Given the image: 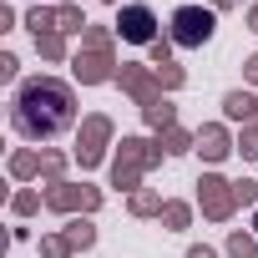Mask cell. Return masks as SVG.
Returning a JSON list of instances; mask_svg holds the SVG:
<instances>
[{
	"label": "cell",
	"mask_w": 258,
	"mask_h": 258,
	"mask_svg": "<svg viewBox=\"0 0 258 258\" xmlns=\"http://www.w3.org/2000/svg\"><path fill=\"white\" fill-rule=\"evenodd\" d=\"M152 71H157V81H162V91H177V86L187 81V71H182V66H172V61H167V66H152Z\"/></svg>",
	"instance_id": "4316f807"
},
{
	"label": "cell",
	"mask_w": 258,
	"mask_h": 258,
	"mask_svg": "<svg viewBox=\"0 0 258 258\" xmlns=\"http://www.w3.org/2000/svg\"><path fill=\"white\" fill-rule=\"evenodd\" d=\"M228 253H233V258H253V253H258V233L233 228V233H228Z\"/></svg>",
	"instance_id": "44dd1931"
},
{
	"label": "cell",
	"mask_w": 258,
	"mask_h": 258,
	"mask_svg": "<svg viewBox=\"0 0 258 258\" xmlns=\"http://www.w3.org/2000/svg\"><path fill=\"white\" fill-rule=\"evenodd\" d=\"M162 208H167V203H162L157 192H147V187L132 192V203H126V213H132V218H162Z\"/></svg>",
	"instance_id": "2e32d148"
},
{
	"label": "cell",
	"mask_w": 258,
	"mask_h": 258,
	"mask_svg": "<svg viewBox=\"0 0 258 258\" xmlns=\"http://www.w3.org/2000/svg\"><path fill=\"white\" fill-rule=\"evenodd\" d=\"M11 177L16 182H31V177H41V152H11Z\"/></svg>",
	"instance_id": "5bb4252c"
},
{
	"label": "cell",
	"mask_w": 258,
	"mask_h": 258,
	"mask_svg": "<svg viewBox=\"0 0 258 258\" xmlns=\"http://www.w3.org/2000/svg\"><path fill=\"white\" fill-rule=\"evenodd\" d=\"M147 51H152V66H167V61H172V41H167V36H157Z\"/></svg>",
	"instance_id": "f1b7e54d"
},
{
	"label": "cell",
	"mask_w": 258,
	"mask_h": 258,
	"mask_svg": "<svg viewBox=\"0 0 258 258\" xmlns=\"http://www.w3.org/2000/svg\"><path fill=\"white\" fill-rule=\"evenodd\" d=\"M71 71L81 86H101V81H116V51H76L71 56Z\"/></svg>",
	"instance_id": "9c48e42d"
},
{
	"label": "cell",
	"mask_w": 258,
	"mask_h": 258,
	"mask_svg": "<svg viewBox=\"0 0 258 258\" xmlns=\"http://www.w3.org/2000/svg\"><path fill=\"white\" fill-rule=\"evenodd\" d=\"M167 26H172V31H167V41H172V46H182V51H198V46H208V41H213L218 11H213V6H177Z\"/></svg>",
	"instance_id": "3957f363"
},
{
	"label": "cell",
	"mask_w": 258,
	"mask_h": 258,
	"mask_svg": "<svg viewBox=\"0 0 258 258\" xmlns=\"http://www.w3.org/2000/svg\"><path fill=\"white\" fill-rule=\"evenodd\" d=\"M111 36H116L111 26H86L81 31V51H111Z\"/></svg>",
	"instance_id": "ac0fdd59"
},
{
	"label": "cell",
	"mask_w": 258,
	"mask_h": 258,
	"mask_svg": "<svg viewBox=\"0 0 258 258\" xmlns=\"http://www.w3.org/2000/svg\"><path fill=\"white\" fill-rule=\"evenodd\" d=\"M41 203H46V192H36V187H21V192L11 198V213H16V218H31Z\"/></svg>",
	"instance_id": "ffe728a7"
},
{
	"label": "cell",
	"mask_w": 258,
	"mask_h": 258,
	"mask_svg": "<svg viewBox=\"0 0 258 258\" xmlns=\"http://www.w3.org/2000/svg\"><path fill=\"white\" fill-rule=\"evenodd\" d=\"M243 66H248V81H253V86H258V56H248V61H243Z\"/></svg>",
	"instance_id": "1f68e13d"
},
{
	"label": "cell",
	"mask_w": 258,
	"mask_h": 258,
	"mask_svg": "<svg viewBox=\"0 0 258 258\" xmlns=\"http://www.w3.org/2000/svg\"><path fill=\"white\" fill-rule=\"evenodd\" d=\"M223 116H228V121H243V126L258 121V96H253V91H228V96H223Z\"/></svg>",
	"instance_id": "8fae6325"
},
{
	"label": "cell",
	"mask_w": 258,
	"mask_h": 258,
	"mask_svg": "<svg viewBox=\"0 0 258 258\" xmlns=\"http://www.w3.org/2000/svg\"><path fill=\"white\" fill-rule=\"evenodd\" d=\"M157 147L167 157H182V152H198V132H187V126H167V132H157Z\"/></svg>",
	"instance_id": "7c38bea8"
},
{
	"label": "cell",
	"mask_w": 258,
	"mask_h": 258,
	"mask_svg": "<svg viewBox=\"0 0 258 258\" xmlns=\"http://www.w3.org/2000/svg\"><path fill=\"white\" fill-rule=\"evenodd\" d=\"M46 208L51 213H66V218H86V213H96L101 208V187H91V182H51L46 187Z\"/></svg>",
	"instance_id": "277c9868"
},
{
	"label": "cell",
	"mask_w": 258,
	"mask_h": 258,
	"mask_svg": "<svg viewBox=\"0 0 258 258\" xmlns=\"http://www.w3.org/2000/svg\"><path fill=\"white\" fill-rule=\"evenodd\" d=\"M198 208H203V218L228 223V218H233V208H238L233 182H228V177H218V172H203V177H198Z\"/></svg>",
	"instance_id": "8992f818"
},
{
	"label": "cell",
	"mask_w": 258,
	"mask_h": 258,
	"mask_svg": "<svg viewBox=\"0 0 258 258\" xmlns=\"http://www.w3.org/2000/svg\"><path fill=\"white\" fill-rule=\"evenodd\" d=\"M111 31H116L121 41H132V46H152V41H157V16L132 0V6H121V16L111 21Z\"/></svg>",
	"instance_id": "52a82bcc"
},
{
	"label": "cell",
	"mask_w": 258,
	"mask_h": 258,
	"mask_svg": "<svg viewBox=\"0 0 258 258\" xmlns=\"http://www.w3.org/2000/svg\"><path fill=\"white\" fill-rule=\"evenodd\" d=\"M61 233H66V243H71L76 253H86V248L96 243V228H91V218H71V223H66Z\"/></svg>",
	"instance_id": "9a60e30c"
},
{
	"label": "cell",
	"mask_w": 258,
	"mask_h": 258,
	"mask_svg": "<svg viewBox=\"0 0 258 258\" xmlns=\"http://www.w3.org/2000/svg\"><path fill=\"white\" fill-rule=\"evenodd\" d=\"M162 157H167V152H162L157 142H147V137H121V147H116V157H111V187L142 192V172L157 167Z\"/></svg>",
	"instance_id": "7a4b0ae2"
},
{
	"label": "cell",
	"mask_w": 258,
	"mask_h": 258,
	"mask_svg": "<svg viewBox=\"0 0 258 258\" xmlns=\"http://www.w3.org/2000/svg\"><path fill=\"white\" fill-rule=\"evenodd\" d=\"M111 116H101V111H91L86 121H81V137H76V162L81 167H101L106 162V147H111Z\"/></svg>",
	"instance_id": "5b68a950"
},
{
	"label": "cell",
	"mask_w": 258,
	"mask_h": 258,
	"mask_svg": "<svg viewBox=\"0 0 258 258\" xmlns=\"http://www.w3.org/2000/svg\"><path fill=\"white\" fill-rule=\"evenodd\" d=\"M61 172H66V152H41V177H46V187H51V182H66Z\"/></svg>",
	"instance_id": "603a6c76"
},
{
	"label": "cell",
	"mask_w": 258,
	"mask_h": 258,
	"mask_svg": "<svg viewBox=\"0 0 258 258\" xmlns=\"http://www.w3.org/2000/svg\"><path fill=\"white\" fill-rule=\"evenodd\" d=\"M16 71H21V61L11 51H0V81H16Z\"/></svg>",
	"instance_id": "f546056e"
},
{
	"label": "cell",
	"mask_w": 258,
	"mask_h": 258,
	"mask_svg": "<svg viewBox=\"0 0 258 258\" xmlns=\"http://www.w3.org/2000/svg\"><path fill=\"white\" fill-rule=\"evenodd\" d=\"M71 253H76V248L66 243V233H46V238H41V258H71Z\"/></svg>",
	"instance_id": "d4e9b609"
},
{
	"label": "cell",
	"mask_w": 258,
	"mask_h": 258,
	"mask_svg": "<svg viewBox=\"0 0 258 258\" xmlns=\"http://www.w3.org/2000/svg\"><path fill=\"white\" fill-rule=\"evenodd\" d=\"M238 152H243L248 162H258V121H248L243 132H238Z\"/></svg>",
	"instance_id": "484cf974"
},
{
	"label": "cell",
	"mask_w": 258,
	"mask_h": 258,
	"mask_svg": "<svg viewBox=\"0 0 258 258\" xmlns=\"http://www.w3.org/2000/svg\"><path fill=\"white\" fill-rule=\"evenodd\" d=\"M208 6H213V11H228V6H238V0H208Z\"/></svg>",
	"instance_id": "d6a6232c"
},
{
	"label": "cell",
	"mask_w": 258,
	"mask_h": 258,
	"mask_svg": "<svg viewBox=\"0 0 258 258\" xmlns=\"http://www.w3.org/2000/svg\"><path fill=\"white\" fill-rule=\"evenodd\" d=\"M86 26H91V21L81 16V6H56V31H61V36H81Z\"/></svg>",
	"instance_id": "e0dca14e"
},
{
	"label": "cell",
	"mask_w": 258,
	"mask_h": 258,
	"mask_svg": "<svg viewBox=\"0 0 258 258\" xmlns=\"http://www.w3.org/2000/svg\"><path fill=\"white\" fill-rule=\"evenodd\" d=\"M253 228H258V213H253Z\"/></svg>",
	"instance_id": "d590c367"
},
{
	"label": "cell",
	"mask_w": 258,
	"mask_h": 258,
	"mask_svg": "<svg viewBox=\"0 0 258 258\" xmlns=\"http://www.w3.org/2000/svg\"><path fill=\"white\" fill-rule=\"evenodd\" d=\"M248 31H258V6H253V11H248Z\"/></svg>",
	"instance_id": "836d02e7"
},
{
	"label": "cell",
	"mask_w": 258,
	"mask_h": 258,
	"mask_svg": "<svg viewBox=\"0 0 258 258\" xmlns=\"http://www.w3.org/2000/svg\"><path fill=\"white\" fill-rule=\"evenodd\" d=\"M142 121L152 126V132H167V126H177V106L162 96V101H152V106H142Z\"/></svg>",
	"instance_id": "4fadbf2b"
},
{
	"label": "cell",
	"mask_w": 258,
	"mask_h": 258,
	"mask_svg": "<svg viewBox=\"0 0 258 258\" xmlns=\"http://www.w3.org/2000/svg\"><path fill=\"white\" fill-rule=\"evenodd\" d=\"M198 152H203V162H223L228 152H238V142L228 137L223 121H203L198 126Z\"/></svg>",
	"instance_id": "30bf717a"
},
{
	"label": "cell",
	"mask_w": 258,
	"mask_h": 258,
	"mask_svg": "<svg viewBox=\"0 0 258 258\" xmlns=\"http://www.w3.org/2000/svg\"><path fill=\"white\" fill-rule=\"evenodd\" d=\"M162 223H167V233H182V228L192 223V208H187V203H167V208H162Z\"/></svg>",
	"instance_id": "cb8c5ba5"
},
{
	"label": "cell",
	"mask_w": 258,
	"mask_h": 258,
	"mask_svg": "<svg viewBox=\"0 0 258 258\" xmlns=\"http://www.w3.org/2000/svg\"><path fill=\"white\" fill-rule=\"evenodd\" d=\"M26 26H31V36H46V31H56V6H36V11L26 16Z\"/></svg>",
	"instance_id": "7402d4cb"
},
{
	"label": "cell",
	"mask_w": 258,
	"mask_h": 258,
	"mask_svg": "<svg viewBox=\"0 0 258 258\" xmlns=\"http://www.w3.org/2000/svg\"><path fill=\"white\" fill-rule=\"evenodd\" d=\"M187 258H218V248H208V243H198V248H187Z\"/></svg>",
	"instance_id": "4dcf8cb0"
},
{
	"label": "cell",
	"mask_w": 258,
	"mask_h": 258,
	"mask_svg": "<svg viewBox=\"0 0 258 258\" xmlns=\"http://www.w3.org/2000/svg\"><path fill=\"white\" fill-rule=\"evenodd\" d=\"M116 86L132 96L137 106H152V101H162V81H157V71L152 66H132V61H121V71H116Z\"/></svg>",
	"instance_id": "ba28073f"
},
{
	"label": "cell",
	"mask_w": 258,
	"mask_h": 258,
	"mask_svg": "<svg viewBox=\"0 0 258 258\" xmlns=\"http://www.w3.org/2000/svg\"><path fill=\"white\" fill-rule=\"evenodd\" d=\"M101 6H126V0H101Z\"/></svg>",
	"instance_id": "e575fe53"
},
{
	"label": "cell",
	"mask_w": 258,
	"mask_h": 258,
	"mask_svg": "<svg viewBox=\"0 0 258 258\" xmlns=\"http://www.w3.org/2000/svg\"><path fill=\"white\" fill-rule=\"evenodd\" d=\"M233 198H238V208H258V182H253V177L233 182Z\"/></svg>",
	"instance_id": "83f0119b"
},
{
	"label": "cell",
	"mask_w": 258,
	"mask_h": 258,
	"mask_svg": "<svg viewBox=\"0 0 258 258\" xmlns=\"http://www.w3.org/2000/svg\"><path fill=\"white\" fill-rule=\"evenodd\" d=\"M36 51L46 61H66V36L61 31H46V36H36Z\"/></svg>",
	"instance_id": "d6986e66"
},
{
	"label": "cell",
	"mask_w": 258,
	"mask_h": 258,
	"mask_svg": "<svg viewBox=\"0 0 258 258\" xmlns=\"http://www.w3.org/2000/svg\"><path fill=\"white\" fill-rule=\"evenodd\" d=\"M11 121L16 132L31 137V142H51L61 137L66 126L76 121V96L61 76H31L16 86V101H11Z\"/></svg>",
	"instance_id": "6da1fadb"
}]
</instances>
